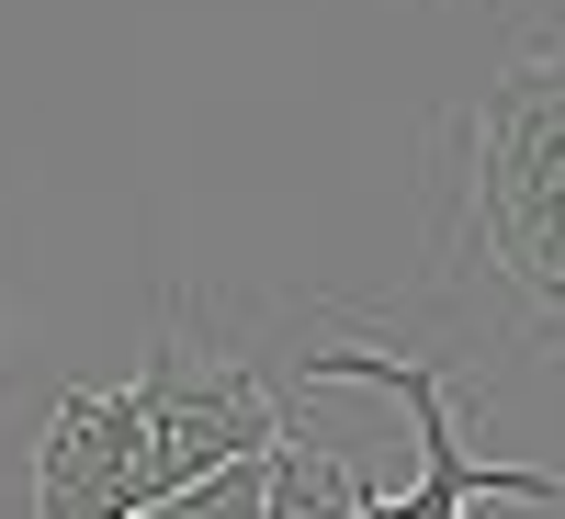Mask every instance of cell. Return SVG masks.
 Returning a JSON list of instances; mask_svg holds the SVG:
<instances>
[{"instance_id": "3", "label": "cell", "mask_w": 565, "mask_h": 519, "mask_svg": "<svg viewBox=\"0 0 565 519\" xmlns=\"http://www.w3.org/2000/svg\"><path fill=\"white\" fill-rule=\"evenodd\" d=\"M136 407H148V519L193 508L226 463H249V452L282 441V396L260 385V372L226 361V350H181V339L148 350Z\"/></svg>"}, {"instance_id": "2", "label": "cell", "mask_w": 565, "mask_h": 519, "mask_svg": "<svg viewBox=\"0 0 565 519\" xmlns=\"http://www.w3.org/2000/svg\"><path fill=\"white\" fill-rule=\"evenodd\" d=\"M295 385H385V396L407 407L418 475H407V486H351V508H373V519H463L476 497L565 508V475H509V463H476V452L452 441V407H476V396H463L441 361H407V350H385V339H340V350H306Z\"/></svg>"}, {"instance_id": "4", "label": "cell", "mask_w": 565, "mask_h": 519, "mask_svg": "<svg viewBox=\"0 0 565 519\" xmlns=\"http://www.w3.org/2000/svg\"><path fill=\"white\" fill-rule=\"evenodd\" d=\"M34 508L45 519H148V407L136 385L57 396L34 441Z\"/></svg>"}, {"instance_id": "1", "label": "cell", "mask_w": 565, "mask_h": 519, "mask_svg": "<svg viewBox=\"0 0 565 519\" xmlns=\"http://www.w3.org/2000/svg\"><path fill=\"white\" fill-rule=\"evenodd\" d=\"M463 226H476L487 271L532 305V327H565V45H532L476 90Z\"/></svg>"}]
</instances>
